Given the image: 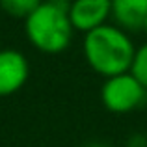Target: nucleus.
<instances>
[{
    "label": "nucleus",
    "mask_w": 147,
    "mask_h": 147,
    "mask_svg": "<svg viewBox=\"0 0 147 147\" xmlns=\"http://www.w3.org/2000/svg\"><path fill=\"white\" fill-rule=\"evenodd\" d=\"M136 45L129 32L121 30L114 22L102 24L84 36L82 52L91 71L104 80L117 75L130 73Z\"/></svg>",
    "instance_id": "f257e3e1"
},
{
    "label": "nucleus",
    "mask_w": 147,
    "mask_h": 147,
    "mask_svg": "<svg viewBox=\"0 0 147 147\" xmlns=\"http://www.w3.org/2000/svg\"><path fill=\"white\" fill-rule=\"evenodd\" d=\"M28 41L45 54H60L69 49L75 28L69 19L67 0H43L32 15L24 19Z\"/></svg>",
    "instance_id": "f03ea898"
},
{
    "label": "nucleus",
    "mask_w": 147,
    "mask_h": 147,
    "mask_svg": "<svg viewBox=\"0 0 147 147\" xmlns=\"http://www.w3.org/2000/svg\"><path fill=\"white\" fill-rule=\"evenodd\" d=\"M100 102L112 114H130L147 102V90L132 73L117 75L102 82Z\"/></svg>",
    "instance_id": "7ed1b4c3"
},
{
    "label": "nucleus",
    "mask_w": 147,
    "mask_h": 147,
    "mask_svg": "<svg viewBox=\"0 0 147 147\" xmlns=\"http://www.w3.org/2000/svg\"><path fill=\"white\" fill-rule=\"evenodd\" d=\"M110 0H71L69 2V19L75 32L84 36L91 30L108 24L110 21Z\"/></svg>",
    "instance_id": "20e7f679"
},
{
    "label": "nucleus",
    "mask_w": 147,
    "mask_h": 147,
    "mask_svg": "<svg viewBox=\"0 0 147 147\" xmlns=\"http://www.w3.org/2000/svg\"><path fill=\"white\" fill-rule=\"evenodd\" d=\"M30 76V63L22 52L15 49L0 50V97L22 90Z\"/></svg>",
    "instance_id": "39448f33"
},
{
    "label": "nucleus",
    "mask_w": 147,
    "mask_h": 147,
    "mask_svg": "<svg viewBox=\"0 0 147 147\" xmlns=\"http://www.w3.org/2000/svg\"><path fill=\"white\" fill-rule=\"evenodd\" d=\"M110 19L129 34L142 32L147 19V0H110Z\"/></svg>",
    "instance_id": "423d86ee"
},
{
    "label": "nucleus",
    "mask_w": 147,
    "mask_h": 147,
    "mask_svg": "<svg viewBox=\"0 0 147 147\" xmlns=\"http://www.w3.org/2000/svg\"><path fill=\"white\" fill-rule=\"evenodd\" d=\"M43 0H0V9L13 19L24 21L28 15H32L37 9V6Z\"/></svg>",
    "instance_id": "0eeeda50"
},
{
    "label": "nucleus",
    "mask_w": 147,
    "mask_h": 147,
    "mask_svg": "<svg viewBox=\"0 0 147 147\" xmlns=\"http://www.w3.org/2000/svg\"><path fill=\"white\" fill-rule=\"evenodd\" d=\"M130 73L140 80V84L147 90V43L140 45L136 49V56H134Z\"/></svg>",
    "instance_id": "6e6552de"
},
{
    "label": "nucleus",
    "mask_w": 147,
    "mask_h": 147,
    "mask_svg": "<svg viewBox=\"0 0 147 147\" xmlns=\"http://www.w3.org/2000/svg\"><path fill=\"white\" fill-rule=\"evenodd\" d=\"M142 32H145V36H147V19H145V22H144V28H142Z\"/></svg>",
    "instance_id": "1a4fd4ad"
}]
</instances>
